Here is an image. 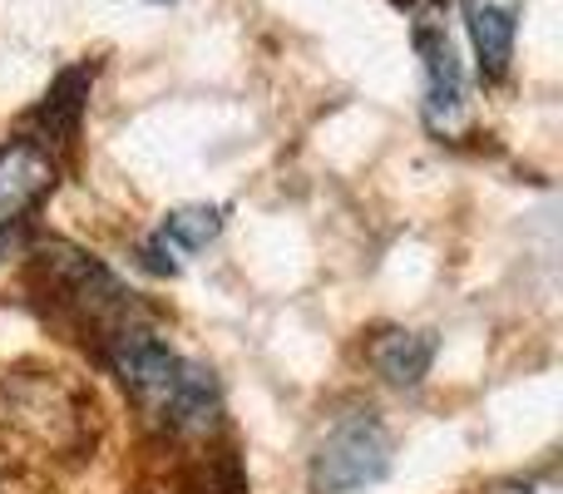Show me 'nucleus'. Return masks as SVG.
<instances>
[{"mask_svg":"<svg viewBox=\"0 0 563 494\" xmlns=\"http://www.w3.org/2000/svg\"><path fill=\"white\" fill-rule=\"evenodd\" d=\"M85 95H89V75H85V69L59 75V85L49 89L45 105H40V119H45L49 134H75L79 109H85Z\"/></svg>","mask_w":563,"mask_h":494,"instance_id":"nucleus-9","label":"nucleus"},{"mask_svg":"<svg viewBox=\"0 0 563 494\" xmlns=\"http://www.w3.org/2000/svg\"><path fill=\"white\" fill-rule=\"evenodd\" d=\"M55 188V158L35 139H5L0 144V238Z\"/></svg>","mask_w":563,"mask_h":494,"instance_id":"nucleus-5","label":"nucleus"},{"mask_svg":"<svg viewBox=\"0 0 563 494\" xmlns=\"http://www.w3.org/2000/svg\"><path fill=\"white\" fill-rule=\"evenodd\" d=\"M416 55L426 69V124L435 134H455L470 119V85L460 65V45L435 6L416 15Z\"/></svg>","mask_w":563,"mask_h":494,"instance_id":"nucleus-4","label":"nucleus"},{"mask_svg":"<svg viewBox=\"0 0 563 494\" xmlns=\"http://www.w3.org/2000/svg\"><path fill=\"white\" fill-rule=\"evenodd\" d=\"M99 361L119 376V386L129 391L139 416L154 430H164L168 440L213 436L218 416H223V396H218L213 371L178 356L154 331L148 317L114 331V337L99 347Z\"/></svg>","mask_w":563,"mask_h":494,"instance_id":"nucleus-1","label":"nucleus"},{"mask_svg":"<svg viewBox=\"0 0 563 494\" xmlns=\"http://www.w3.org/2000/svg\"><path fill=\"white\" fill-rule=\"evenodd\" d=\"M218 233H223V208H218V204L174 208V213L154 228V238H144V267L174 277V272L184 267L194 252H203Z\"/></svg>","mask_w":563,"mask_h":494,"instance_id":"nucleus-6","label":"nucleus"},{"mask_svg":"<svg viewBox=\"0 0 563 494\" xmlns=\"http://www.w3.org/2000/svg\"><path fill=\"white\" fill-rule=\"evenodd\" d=\"M35 272L45 287L55 317H65L79 337L95 341V351L104 347L114 331H124L129 321H144L148 307L104 267L99 257L69 248V243H45L35 252Z\"/></svg>","mask_w":563,"mask_h":494,"instance_id":"nucleus-2","label":"nucleus"},{"mask_svg":"<svg viewBox=\"0 0 563 494\" xmlns=\"http://www.w3.org/2000/svg\"><path fill=\"white\" fill-rule=\"evenodd\" d=\"M390 475V430L376 410H346L311 455V494H366Z\"/></svg>","mask_w":563,"mask_h":494,"instance_id":"nucleus-3","label":"nucleus"},{"mask_svg":"<svg viewBox=\"0 0 563 494\" xmlns=\"http://www.w3.org/2000/svg\"><path fill=\"white\" fill-rule=\"evenodd\" d=\"M158 6H164V0H158Z\"/></svg>","mask_w":563,"mask_h":494,"instance_id":"nucleus-10","label":"nucleus"},{"mask_svg":"<svg viewBox=\"0 0 563 494\" xmlns=\"http://www.w3.org/2000/svg\"><path fill=\"white\" fill-rule=\"evenodd\" d=\"M371 366L390 386H420L430 376V366H435V337L430 331H406V327L380 331L371 341Z\"/></svg>","mask_w":563,"mask_h":494,"instance_id":"nucleus-8","label":"nucleus"},{"mask_svg":"<svg viewBox=\"0 0 563 494\" xmlns=\"http://www.w3.org/2000/svg\"><path fill=\"white\" fill-rule=\"evenodd\" d=\"M465 10V30L475 45L479 75L485 79H505L515 65V35H519V10L525 0H460Z\"/></svg>","mask_w":563,"mask_h":494,"instance_id":"nucleus-7","label":"nucleus"}]
</instances>
